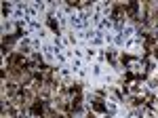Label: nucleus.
Here are the masks:
<instances>
[{"label": "nucleus", "mask_w": 158, "mask_h": 118, "mask_svg": "<svg viewBox=\"0 0 158 118\" xmlns=\"http://www.w3.org/2000/svg\"><path fill=\"white\" fill-rule=\"evenodd\" d=\"M32 114H34V116H42V114H44V103H42V101H34V103H32Z\"/></svg>", "instance_id": "1"}, {"label": "nucleus", "mask_w": 158, "mask_h": 118, "mask_svg": "<svg viewBox=\"0 0 158 118\" xmlns=\"http://www.w3.org/2000/svg\"><path fill=\"white\" fill-rule=\"evenodd\" d=\"M137 9H139V4H137V2H129V4H127V6H124V11L129 13V15H137Z\"/></svg>", "instance_id": "2"}, {"label": "nucleus", "mask_w": 158, "mask_h": 118, "mask_svg": "<svg viewBox=\"0 0 158 118\" xmlns=\"http://www.w3.org/2000/svg\"><path fill=\"white\" fill-rule=\"evenodd\" d=\"M93 110H95V112H106L103 101H101V99H95V101H93Z\"/></svg>", "instance_id": "3"}, {"label": "nucleus", "mask_w": 158, "mask_h": 118, "mask_svg": "<svg viewBox=\"0 0 158 118\" xmlns=\"http://www.w3.org/2000/svg\"><path fill=\"white\" fill-rule=\"evenodd\" d=\"M49 27L53 30V32H59V25H57V21H55L53 17H49Z\"/></svg>", "instance_id": "4"}]
</instances>
